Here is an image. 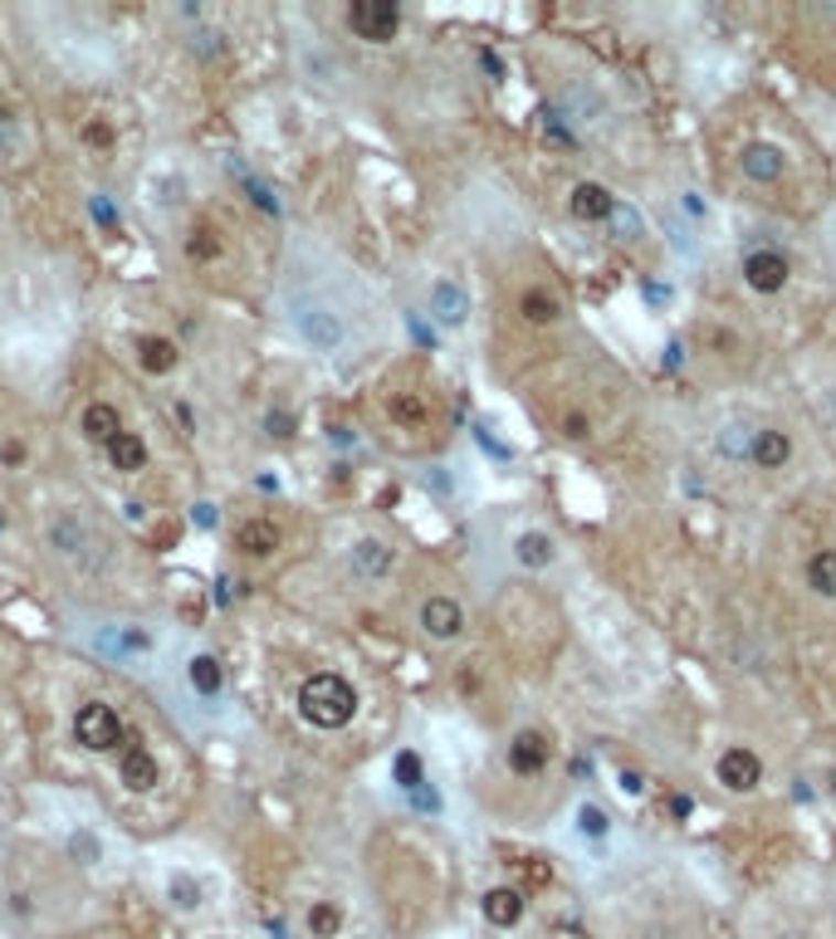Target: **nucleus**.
I'll list each match as a JSON object with an SVG mask.
<instances>
[{"label":"nucleus","mask_w":836,"mask_h":939,"mask_svg":"<svg viewBox=\"0 0 836 939\" xmlns=\"http://www.w3.org/2000/svg\"><path fill=\"white\" fill-rule=\"evenodd\" d=\"M387 412H392V422H401V426H426V422H431V402H426V392H392Z\"/></svg>","instance_id":"obj_21"},{"label":"nucleus","mask_w":836,"mask_h":939,"mask_svg":"<svg viewBox=\"0 0 836 939\" xmlns=\"http://www.w3.org/2000/svg\"><path fill=\"white\" fill-rule=\"evenodd\" d=\"M807 587L817 597H836V548H822L807 558Z\"/></svg>","instance_id":"obj_25"},{"label":"nucleus","mask_w":836,"mask_h":939,"mask_svg":"<svg viewBox=\"0 0 836 939\" xmlns=\"http://www.w3.org/2000/svg\"><path fill=\"white\" fill-rule=\"evenodd\" d=\"M743 172H749L753 181H778V177H783V152L768 147V142H753L749 152H743Z\"/></svg>","instance_id":"obj_22"},{"label":"nucleus","mask_w":836,"mask_h":939,"mask_svg":"<svg viewBox=\"0 0 836 939\" xmlns=\"http://www.w3.org/2000/svg\"><path fill=\"white\" fill-rule=\"evenodd\" d=\"M431 309H436L440 323H465L470 299H465V289H460V285H436L431 289Z\"/></svg>","instance_id":"obj_23"},{"label":"nucleus","mask_w":836,"mask_h":939,"mask_svg":"<svg viewBox=\"0 0 836 939\" xmlns=\"http://www.w3.org/2000/svg\"><path fill=\"white\" fill-rule=\"evenodd\" d=\"M715 778L729 793H753V788L763 783V759L753 749H725L715 764Z\"/></svg>","instance_id":"obj_6"},{"label":"nucleus","mask_w":836,"mask_h":939,"mask_svg":"<svg viewBox=\"0 0 836 939\" xmlns=\"http://www.w3.org/2000/svg\"><path fill=\"white\" fill-rule=\"evenodd\" d=\"M778 939H807V935H778Z\"/></svg>","instance_id":"obj_33"},{"label":"nucleus","mask_w":836,"mask_h":939,"mask_svg":"<svg viewBox=\"0 0 836 939\" xmlns=\"http://www.w3.org/2000/svg\"><path fill=\"white\" fill-rule=\"evenodd\" d=\"M343 925H347V915L337 900H313L309 910H303V935L309 939H343Z\"/></svg>","instance_id":"obj_14"},{"label":"nucleus","mask_w":836,"mask_h":939,"mask_svg":"<svg viewBox=\"0 0 836 939\" xmlns=\"http://www.w3.org/2000/svg\"><path fill=\"white\" fill-rule=\"evenodd\" d=\"M78 431L94 440V446H108V440L122 431L118 406H112V402H88V406H84V422H78Z\"/></svg>","instance_id":"obj_15"},{"label":"nucleus","mask_w":836,"mask_h":939,"mask_svg":"<svg viewBox=\"0 0 836 939\" xmlns=\"http://www.w3.org/2000/svg\"><path fill=\"white\" fill-rule=\"evenodd\" d=\"M0 122H6V108H0Z\"/></svg>","instance_id":"obj_34"},{"label":"nucleus","mask_w":836,"mask_h":939,"mask_svg":"<svg viewBox=\"0 0 836 939\" xmlns=\"http://www.w3.org/2000/svg\"><path fill=\"white\" fill-rule=\"evenodd\" d=\"M186 255L196 259V265H216V259L225 255V235L211 221H196L186 231Z\"/></svg>","instance_id":"obj_19"},{"label":"nucleus","mask_w":836,"mask_h":939,"mask_svg":"<svg viewBox=\"0 0 836 939\" xmlns=\"http://www.w3.org/2000/svg\"><path fill=\"white\" fill-rule=\"evenodd\" d=\"M578 818H582V832H587V836H602V832H607V818H602V808H582Z\"/></svg>","instance_id":"obj_30"},{"label":"nucleus","mask_w":836,"mask_h":939,"mask_svg":"<svg viewBox=\"0 0 836 939\" xmlns=\"http://www.w3.org/2000/svg\"><path fill=\"white\" fill-rule=\"evenodd\" d=\"M299 715L313 724V729H347L357 715V690L343 681L337 671H319L299 685Z\"/></svg>","instance_id":"obj_1"},{"label":"nucleus","mask_w":836,"mask_h":939,"mask_svg":"<svg viewBox=\"0 0 836 939\" xmlns=\"http://www.w3.org/2000/svg\"><path fill=\"white\" fill-rule=\"evenodd\" d=\"M514 558L524 563V568H548V563L558 558V548H553L548 534H518L514 538Z\"/></svg>","instance_id":"obj_24"},{"label":"nucleus","mask_w":836,"mask_h":939,"mask_svg":"<svg viewBox=\"0 0 836 939\" xmlns=\"http://www.w3.org/2000/svg\"><path fill=\"white\" fill-rule=\"evenodd\" d=\"M480 910H484V920H490L494 930H514V925L524 920V910H528V896L518 886H494V890H484Z\"/></svg>","instance_id":"obj_9"},{"label":"nucleus","mask_w":836,"mask_h":939,"mask_svg":"<svg viewBox=\"0 0 836 939\" xmlns=\"http://www.w3.org/2000/svg\"><path fill=\"white\" fill-rule=\"evenodd\" d=\"M562 436H572V440L592 436V431H587V416H562Z\"/></svg>","instance_id":"obj_31"},{"label":"nucleus","mask_w":836,"mask_h":939,"mask_svg":"<svg viewBox=\"0 0 836 939\" xmlns=\"http://www.w3.org/2000/svg\"><path fill=\"white\" fill-rule=\"evenodd\" d=\"M84 142H88V147H98V152H108V147L118 142V132H112L108 122H88V128H84Z\"/></svg>","instance_id":"obj_28"},{"label":"nucleus","mask_w":836,"mask_h":939,"mask_svg":"<svg viewBox=\"0 0 836 939\" xmlns=\"http://www.w3.org/2000/svg\"><path fill=\"white\" fill-rule=\"evenodd\" d=\"M553 759V744H548V734L544 729H518L514 734V744H510V768L514 773H524V778H534V773H544Z\"/></svg>","instance_id":"obj_7"},{"label":"nucleus","mask_w":836,"mask_h":939,"mask_svg":"<svg viewBox=\"0 0 836 939\" xmlns=\"http://www.w3.org/2000/svg\"><path fill=\"white\" fill-rule=\"evenodd\" d=\"M518 313H524L528 323H553L562 309H558V299H553L548 289H528L524 299H518Z\"/></svg>","instance_id":"obj_26"},{"label":"nucleus","mask_w":836,"mask_h":939,"mask_svg":"<svg viewBox=\"0 0 836 939\" xmlns=\"http://www.w3.org/2000/svg\"><path fill=\"white\" fill-rule=\"evenodd\" d=\"M104 450H108L112 470H122V474H132V470H142V466H147V446H142V436H138V431H118Z\"/></svg>","instance_id":"obj_20"},{"label":"nucleus","mask_w":836,"mask_h":939,"mask_svg":"<svg viewBox=\"0 0 836 939\" xmlns=\"http://www.w3.org/2000/svg\"><path fill=\"white\" fill-rule=\"evenodd\" d=\"M172 896H176V905H182V910H191V905H201V886H191L186 876H176V881H172Z\"/></svg>","instance_id":"obj_29"},{"label":"nucleus","mask_w":836,"mask_h":939,"mask_svg":"<svg viewBox=\"0 0 836 939\" xmlns=\"http://www.w3.org/2000/svg\"><path fill=\"white\" fill-rule=\"evenodd\" d=\"M74 739L84 744L88 754H112L128 744V729H122L118 709H108L104 700H88V705H78L74 715Z\"/></svg>","instance_id":"obj_2"},{"label":"nucleus","mask_w":836,"mask_h":939,"mask_svg":"<svg viewBox=\"0 0 836 939\" xmlns=\"http://www.w3.org/2000/svg\"><path fill=\"white\" fill-rule=\"evenodd\" d=\"M397 783L401 788H421L426 778H421V759L416 754H397Z\"/></svg>","instance_id":"obj_27"},{"label":"nucleus","mask_w":836,"mask_h":939,"mask_svg":"<svg viewBox=\"0 0 836 939\" xmlns=\"http://www.w3.org/2000/svg\"><path fill=\"white\" fill-rule=\"evenodd\" d=\"M353 573H357V578H387V573H392V548L382 538L353 543Z\"/></svg>","instance_id":"obj_18"},{"label":"nucleus","mask_w":836,"mask_h":939,"mask_svg":"<svg viewBox=\"0 0 836 939\" xmlns=\"http://www.w3.org/2000/svg\"><path fill=\"white\" fill-rule=\"evenodd\" d=\"M138 362H142V372H152V377H162V372H172L176 362H182V348H176L172 338L142 333V338H138Z\"/></svg>","instance_id":"obj_16"},{"label":"nucleus","mask_w":836,"mask_h":939,"mask_svg":"<svg viewBox=\"0 0 836 939\" xmlns=\"http://www.w3.org/2000/svg\"><path fill=\"white\" fill-rule=\"evenodd\" d=\"M568 211L578 221H612V211H617V201H612V191L607 186H597V181H582V186H572V196H568Z\"/></svg>","instance_id":"obj_13"},{"label":"nucleus","mask_w":836,"mask_h":939,"mask_svg":"<svg viewBox=\"0 0 836 939\" xmlns=\"http://www.w3.org/2000/svg\"><path fill=\"white\" fill-rule=\"evenodd\" d=\"M118 783H128L132 793L157 788V759L142 749V744H122L118 749Z\"/></svg>","instance_id":"obj_11"},{"label":"nucleus","mask_w":836,"mask_h":939,"mask_svg":"<svg viewBox=\"0 0 836 939\" xmlns=\"http://www.w3.org/2000/svg\"><path fill=\"white\" fill-rule=\"evenodd\" d=\"M787 275H793V265H787L778 250H753L743 259V279H749L753 294H778L787 285Z\"/></svg>","instance_id":"obj_8"},{"label":"nucleus","mask_w":836,"mask_h":939,"mask_svg":"<svg viewBox=\"0 0 836 939\" xmlns=\"http://www.w3.org/2000/svg\"><path fill=\"white\" fill-rule=\"evenodd\" d=\"M279 543H285V534H279L275 519H245V524L235 529V548H240L245 558H269Z\"/></svg>","instance_id":"obj_12"},{"label":"nucleus","mask_w":836,"mask_h":939,"mask_svg":"<svg viewBox=\"0 0 836 939\" xmlns=\"http://www.w3.org/2000/svg\"><path fill=\"white\" fill-rule=\"evenodd\" d=\"M690 808H695L690 798H671V812H675V818H690Z\"/></svg>","instance_id":"obj_32"},{"label":"nucleus","mask_w":836,"mask_h":939,"mask_svg":"<svg viewBox=\"0 0 836 939\" xmlns=\"http://www.w3.org/2000/svg\"><path fill=\"white\" fill-rule=\"evenodd\" d=\"M347 25H353L357 40L387 44L401 30V6H392V0H353V10H347Z\"/></svg>","instance_id":"obj_4"},{"label":"nucleus","mask_w":836,"mask_h":939,"mask_svg":"<svg viewBox=\"0 0 836 939\" xmlns=\"http://www.w3.org/2000/svg\"><path fill=\"white\" fill-rule=\"evenodd\" d=\"M182 681H186L191 705H216V700L225 695V671H221V661L211 651H186Z\"/></svg>","instance_id":"obj_5"},{"label":"nucleus","mask_w":836,"mask_h":939,"mask_svg":"<svg viewBox=\"0 0 836 939\" xmlns=\"http://www.w3.org/2000/svg\"><path fill=\"white\" fill-rule=\"evenodd\" d=\"M749 456H753V466H763V470H783L787 460H793V440L783 431H759L749 440Z\"/></svg>","instance_id":"obj_17"},{"label":"nucleus","mask_w":836,"mask_h":939,"mask_svg":"<svg viewBox=\"0 0 836 939\" xmlns=\"http://www.w3.org/2000/svg\"><path fill=\"white\" fill-rule=\"evenodd\" d=\"M421 627H426V637H436V641H455L460 631H465V607H460L455 597H431V602L421 607Z\"/></svg>","instance_id":"obj_10"},{"label":"nucleus","mask_w":836,"mask_h":939,"mask_svg":"<svg viewBox=\"0 0 836 939\" xmlns=\"http://www.w3.org/2000/svg\"><path fill=\"white\" fill-rule=\"evenodd\" d=\"M293 323H299L303 343H313V353H333L343 343V319L319 299H293Z\"/></svg>","instance_id":"obj_3"}]
</instances>
